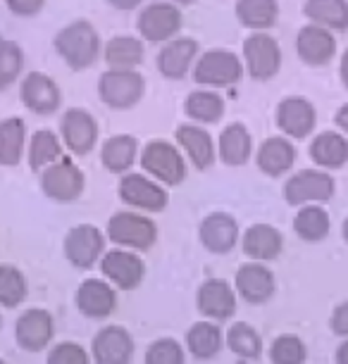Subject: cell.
<instances>
[{"label": "cell", "instance_id": "obj_9", "mask_svg": "<svg viewBox=\"0 0 348 364\" xmlns=\"http://www.w3.org/2000/svg\"><path fill=\"white\" fill-rule=\"evenodd\" d=\"M98 119L86 107H70L60 117V139L74 155H88L98 146Z\"/></svg>", "mask_w": 348, "mask_h": 364}, {"label": "cell", "instance_id": "obj_36", "mask_svg": "<svg viewBox=\"0 0 348 364\" xmlns=\"http://www.w3.org/2000/svg\"><path fill=\"white\" fill-rule=\"evenodd\" d=\"M293 229H296V233L303 240L315 243V240H322L327 233H329V215H327L322 208L310 203V205H305V208H301V212L293 219Z\"/></svg>", "mask_w": 348, "mask_h": 364}, {"label": "cell", "instance_id": "obj_19", "mask_svg": "<svg viewBox=\"0 0 348 364\" xmlns=\"http://www.w3.org/2000/svg\"><path fill=\"white\" fill-rule=\"evenodd\" d=\"M198 236H201L203 248L208 252H215V255H224L236 245L238 240V224L236 219L227 215V212H213L201 222V229H198Z\"/></svg>", "mask_w": 348, "mask_h": 364}, {"label": "cell", "instance_id": "obj_24", "mask_svg": "<svg viewBox=\"0 0 348 364\" xmlns=\"http://www.w3.org/2000/svg\"><path fill=\"white\" fill-rule=\"evenodd\" d=\"M139 139L132 134H115L100 146V162L112 174H127L139 160Z\"/></svg>", "mask_w": 348, "mask_h": 364}, {"label": "cell", "instance_id": "obj_33", "mask_svg": "<svg viewBox=\"0 0 348 364\" xmlns=\"http://www.w3.org/2000/svg\"><path fill=\"white\" fill-rule=\"evenodd\" d=\"M238 24L251 31H268L279 19V0H236Z\"/></svg>", "mask_w": 348, "mask_h": 364}, {"label": "cell", "instance_id": "obj_23", "mask_svg": "<svg viewBox=\"0 0 348 364\" xmlns=\"http://www.w3.org/2000/svg\"><path fill=\"white\" fill-rule=\"evenodd\" d=\"M132 336L122 326H107L93 341V357L98 364H127L132 360Z\"/></svg>", "mask_w": 348, "mask_h": 364}, {"label": "cell", "instance_id": "obj_41", "mask_svg": "<svg viewBox=\"0 0 348 364\" xmlns=\"http://www.w3.org/2000/svg\"><path fill=\"white\" fill-rule=\"evenodd\" d=\"M270 355L275 364H301L305 360V346L296 336H282L272 343Z\"/></svg>", "mask_w": 348, "mask_h": 364}, {"label": "cell", "instance_id": "obj_34", "mask_svg": "<svg viewBox=\"0 0 348 364\" xmlns=\"http://www.w3.org/2000/svg\"><path fill=\"white\" fill-rule=\"evenodd\" d=\"M310 157L325 169H339L348 162V141L337 132L317 134L310 143Z\"/></svg>", "mask_w": 348, "mask_h": 364}, {"label": "cell", "instance_id": "obj_42", "mask_svg": "<svg viewBox=\"0 0 348 364\" xmlns=\"http://www.w3.org/2000/svg\"><path fill=\"white\" fill-rule=\"evenodd\" d=\"M146 364H184V353L174 341H155L146 353Z\"/></svg>", "mask_w": 348, "mask_h": 364}, {"label": "cell", "instance_id": "obj_51", "mask_svg": "<svg viewBox=\"0 0 348 364\" xmlns=\"http://www.w3.org/2000/svg\"><path fill=\"white\" fill-rule=\"evenodd\" d=\"M344 238H346V243H348V217H346V222H344Z\"/></svg>", "mask_w": 348, "mask_h": 364}, {"label": "cell", "instance_id": "obj_47", "mask_svg": "<svg viewBox=\"0 0 348 364\" xmlns=\"http://www.w3.org/2000/svg\"><path fill=\"white\" fill-rule=\"evenodd\" d=\"M337 127L348 136V105L339 107V112H337Z\"/></svg>", "mask_w": 348, "mask_h": 364}, {"label": "cell", "instance_id": "obj_28", "mask_svg": "<svg viewBox=\"0 0 348 364\" xmlns=\"http://www.w3.org/2000/svg\"><path fill=\"white\" fill-rule=\"evenodd\" d=\"M77 305L86 317L100 319V317H107V314L115 310L117 298H115V291L107 281L86 279L77 291Z\"/></svg>", "mask_w": 348, "mask_h": 364}, {"label": "cell", "instance_id": "obj_38", "mask_svg": "<svg viewBox=\"0 0 348 364\" xmlns=\"http://www.w3.org/2000/svg\"><path fill=\"white\" fill-rule=\"evenodd\" d=\"M186 343H189V350L196 357H213L222 346L220 328L215 324H208V321H198V324L191 326Z\"/></svg>", "mask_w": 348, "mask_h": 364}, {"label": "cell", "instance_id": "obj_43", "mask_svg": "<svg viewBox=\"0 0 348 364\" xmlns=\"http://www.w3.org/2000/svg\"><path fill=\"white\" fill-rule=\"evenodd\" d=\"M48 364H88L86 353L74 343H60V346L48 355Z\"/></svg>", "mask_w": 348, "mask_h": 364}, {"label": "cell", "instance_id": "obj_14", "mask_svg": "<svg viewBox=\"0 0 348 364\" xmlns=\"http://www.w3.org/2000/svg\"><path fill=\"white\" fill-rule=\"evenodd\" d=\"M317 124V112L303 95H289L277 105V127L286 139H308Z\"/></svg>", "mask_w": 348, "mask_h": 364}, {"label": "cell", "instance_id": "obj_1", "mask_svg": "<svg viewBox=\"0 0 348 364\" xmlns=\"http://www.w3.org/2000/svg\"><path fill=\"white\" fill-rule=\"evenodd\" d=\"M53 48L60 60L74 72H84L95 65V60L103 53V41L98 29L88 19H74L65 24L53 38Z\"/></svg>", "mask_w": 348, "mask_h": 364}, {"label": "cell", "instance_id": "obj_32", "mask_svg": "<svg viewBox=\"0 0 348 364\" xmlns=\"http://www.w3.org/2000/svg\"><path fill=\"white\" fill-rule=\"evenodd\" d=\"M26 124L22 117H8L0 122V167H17L26 153Z\"/></svg>", "mask_w": 348, "mask_h": 364}, {"label": "cell", "instance_id": "obj_8", "mask_svg": "<svg viewBox=\"0 0 348 364\" xmlns=\"http://www.w3.org/2000/svg\"><path fill=\"white\" fill-rule=\"evenodd\" d=\"M107 238L129 250H151L158 240V226L151 217L136 212H117L107 222Z\"/></svg>", "mask_w": 348, "mask_h": 364}, {"label": "cell", "instance_id": "obj_31", "mask_svg": "<svg viewBox=\"0 0 348 364\" xmlns=\"http://www.w3.org/2000/svg\"><path fill=\"white\" fill-rule=\"evenodd\" d=\"M284 248V238L275 226L270 224H253L243 236V252L255 262H268L275 259Z\"/></svg>", "mask_w": 348, "mask_h": 364}, {"label": "cell", "instance_id": "obj_30", "mask_svg": "<svg viewBox=\"0 0 348 364\" xmlns=\"http://www.w3.org/2000/svg\"><path fill=\"white\" fill-rule=\"evenodd\" d=\"M63 148L65 143L60 139V134L51 132V129H38L31 134L29 143H26V160H29L31 171H43L51 167L53 162L63 160Z\"/></svg>", "mask_w": 348, "mask_h": 364}, {"label": "cell", "instance_id": "obj_25", "mask_svg": "<svg viewBox=\"0 0 348 364\" xmlns=\"http://www.w3.org/2000/svg\"><path fill=\"white\" fill-rule=\"evenodd\" d=\"M146 58V41L141 36H112L103 43V60L107 70H139Z\"/></svg>", "mask_w": 348, "mask_h": 364}, {"label": "cell", "instance_id": "obj_35", "mask_svg": "<svg viewBox=\"0 0 348 364\" xmlns=\"http://www.w3.org/2000/svg\"><path fill=\"white\" fill-rule=\"evenodd\" d=\"M303 15L325 29H348V0H305Z\"/></svg>", "mask_w": 348, "mask_h": 364}, {"label": "cell", "instance_id": "obj_13", "mask_svg": "<svg viewBox=\"0 0 348 364\" xmlns=\"http://www.w3.org/2000/svg\"><path fill=\"white\" fill-rule=\"evenodd\" d=\"M174 141H176V146L181 148L184 157H186L198 171H206L215 164L217 141L210 136V132L203 124H194V122L179 124L174 132Z\"/></svg>", "mask_w": 348, "mask_h": 364}, {"label": "cell", "instance_id": "obj_21", "mask_svg": "<svg viewBox=\"0 0 348 364\" xmlns=\"http://www.w3.org/2000/svg\"><path fill=\"white\" fill-rule=\"evenodd\" d=\"M253 155V136L241 122L227 124L217 139V157L229 167H241Z\"/></svg>", "mask_w": 348, "mask_h": 364}, {"label": "cell", "instance_id": "obj_11", "mask_svg": "<svg viewBox=\"0 0 348 364\" xmlns=\"http://www.w3.org/2000/svg\"><path fill=\"white\" fill-rule=\"evenodd\" d=\"M117 193L122 198V203L143 212H162L169 200L167 191L160 181H155L153 176L148 178L146 174H134V171L122 174Z\"/></svg>", "mask_w": 348, "mask_h": 364}, {"label": "cell", "instance_id": "obj_15", "mask_svg": "<svg viewBox=\"0 0 348 364\" xmlns=\"http://www.w3.org/2000/svg\"><path fill=\"white\" fill-rule=\"evenodd\" d=\"M332 196H334V178L317 169L298 171L284 186V198L289 205L327 203Z\"/></svg>", "mask_w": 348, "mask_h": 364}, {"label": "cell", "instance_id": "obj_12", "mask_svg": "<svg viewBox=\"0 0 348 364\" xmlns=\"http://www.w3.org/2000/svg\"><path fill=\"white\" fill-rule=\"evenodd\" d=\"M198 41L189 36H176L167 43H162L158 58H155V67H158L160 77L169 81H181L194 72V65L198 60Z\"/></svg>", "mask_w": 348, "mask_h": 364}, {"label": "cell", "instance_id": "obj_40", "mask_svg": "<svg viewBox=\"0 0 348 364\" xmlns=\"http://www.w3.org/2000/svg\"><path fill=\"white\" fill-rule=\"evenodd\" d=\"M229 348L241 357H258L260 355V336L248 324H234L229 331Z\"/></svg>", "mask_w": 348, "mask_h": 364}, {"label": "cell", "instance_id": "obj_10", "mask_svg": "<svg viewBox=\"0 0 348 364\" xmlns=\"http://www.w3.org/2000/svg\"><path fill=\"white\" fill-rule=\"evenodd\" d=\"M19 100L31 114L51 117L63 105V91L46 72H29L19 81Z\"/></svg>", "mask_w": 348, "mask_h": 364}, {"label": "cell", "instance_id": "obj_37", "mask_svg": "<svg viewBox=\"0 0 348 364\" xmlns=\"http://www.w3.org/2000/svg\"><path fill=\"white\" fill-rule=\"evenodd\" d=\"M24 72V50L15 41H0V93L15 86Z\"/></svg>", "mask_w": 348, "mask_h": 364}, {"label": "cell", "instance_id": "obj_6", "mask_svg": "<svg viewBox=\"0 0 348 364\" xmlns=\"http://www.w3.org/2000/svg\"><path fill=\"white\" fill-rule=\"evenodd\" d=\"M243 67L251 79L270 81L282 70V48L268 31H253L243 41Z\"/></svg>", "mask_w": 348, "mask_h": 364}, {"label": "cell", "instance_id": "obj_50", "mask_svg": "<svg viewBox=\"0 0 348 364\" xmlns=\"http://www.w3.org/2000/svg\"><path fill=\"white\" fill-rule=\"evenodd\" d=\"M169 3L179 5V8H189V5H194V3H196V0H169Z\"/></svg>", "mask_w": 348, "mask_h": 364}, {"label": "cell", "instance_id": "obj_26", "mask_svg": "<svg viewBox=\"0 0 348 364\" xmlns=\"http://www.w3.org/2000/svg\"><path fill=\"white\" fill-rule=\"evenodd\" d=\"M236 291L241 293L243 300L260 305V302L270 300L275 293V277L265 264L260 262H251L243 264L236 272Z\"/></svg>", "mask_w": 348, "mask_h": 364}, {"label": "cell", "instance_id": "obj_44", "mask_svg": "<svg viewBox=\"0 0 348 364\" xmlns=\"http://www.w3.org/2000/svg\"><path fill=\"white\" fill-rule=\"evenodd\" d=\"M5 5H8V10L12 15L17 17H36L41 10L46 8V0H5Z\"/></svg>", "mask_w": 348, "mask_h": 364}, {"label": "cell", "instance_id": "obj_3", "mask_svg": "<svg viewBox=\"0 0 348 364\" xmlns=\"http://www.w3.org/2000/svg\"><path fill=\"white\" fill-rule=\"evenodd\" d=\"M139 162L146 174H151L162 186H179L186 178V157L176 143L153 139L141 148Z\"/></svg>", "mask_w": 348, "mask_h": 364}, {"label": "cell", "instance_id": "obj_5", "mask_svg": "<svg viewBox=\"0 0 348 364\" xmlns=\"http://www.w3.org/2000/svg\"><path fill=\"white\" fill-rule=\"evenodd\" d=\"M184 26V12L179 5L169 3V0H158V3H148L141 8L139 17H136V29L139 36L146 43L162 46L167 41L179 36Z\"/></svg>", "mask_w": 348, "mask_h": 364}, {"label": "cell", "instance_id": "obj_18", "mask_svg": "<svg viewBox=\"0 0 348 364\" xmlns=\"http://www.w3.org/2000/svg\"><path fill=\"white\" fill-rule=\"evenodd\" d=\"M296 53L305 65L322 67L337 55V38L320 24H308L296 36Z\"/></svg>", "mask_w": 348, "mask_h": 364}, {"label": "cell", "instance_id": "obj_49", "mask_svg": "<svg viewBox=\"0 0 348 364\" xmlns=\"http://www.w3.org/2000/svg\"><path fill=\"white\" fill-rule=\"evenodd\" d=\"M337 364H348V343H344V346L339 348V353H337Z\"/></svg>", "mask_w": 348, "mask_h": 364}, {"label": "cell", "instance_id": "obj_46", "mask_svg": "<svg viewBox=\"0 0 348 364\" xmlns=\"http://www.w3.org/2000/svg\"><path fill=\"white\" fill-rule=\"evenodd\" d=\"M110 8L120 10V12H127V10H136L143 5V0H105Z\"/></svg>", "mask_w": 348, "mask_h": 364}, {"label": "cell", "instance_id": "obj_39", "mask_svg": "<svg viewBox=\"0 0 348 364\" xmlns=\"http://www.w3.org/2000/svg\"><path fill=\"white\" fill-rule=\"evenodd\" d=\"M26 298V279L17 267L0 264V305L17 307Z\"/></svg>", "mask_w": 348, "mask_h": 364}, {"label": "cell", "instance_id": "obj_52", "mask_svg": "<svg viewBox=\"0 0 348 364\" xmlns=\"http://www.w3.org/2000/svg\"><path fill=\"white\" fill-rule=\"evenodd\" d=\"M0 364H5V362H3V360H0Z\"/></svg>", "mask_w": 348, "mask_h": 364}, {"label": "cell", "instance_id": "obj_29", "mask_svg": "<svg viewBox=\"0 0 348 364\" xmlns=\"http://www.w3.org/2000/svg\"><path fill=\"white\" fill-rule=\"evenodd\" d=\"M17 343L24 350H41L53 338V317L46 310H29L17 319Z\"/></svg>", "mask_w": 348, "mask_h": 364}, {"label": "cell", "instance_id": "obj_45", "mask_svg": "<svg viewBox=\"0 0 348 364\" xmlns=\"http://www.w3.org/2000/svg\"><path fill=\"white\" fill-rule=\"evenodd\" d=\"M332 328L339 336H348V302L337 307V312H334V317H332Z\"/></svg>", "mask_w": 348, "mask_h": 364}, {"label": "cell", "instance_id": "obj_48", "mask_svg": "<svg viewBox=\"0 0 348 364\" xmlns=\"http://www.w3.org/2000/svg\"><path fill=\"white\" fill-rule=\"evenodd\" d=\"M341 81H344V86L348 88V50L344 53V58H341Z\"/></svg>", "mask_w": 348, "mask_h": 364}, {"label": "cell", "instance_id": "obj_2", "mask_svg": "<svg viewBox=\"0 0 348 364\" xmlns=\"http://www.w3.org/2000/svg\"><path fill=\"white\" fill-rule=\"evenodd\" d=\"M243 60L236 53L224 50V48H213V50L198 55L191 77L201 88L224 91V88L236 86L243 79Z\"/></svg>", "mask_w": 348, "mask_h": 364}, {"label": "cell", "instance_id": "obj_4", "mask_svg": "<svg viewBox=\"0 0 348 364\" xmlns=\"http://www.w3.org/2000/svg\"><path fill=\"white\" fill-rule=\"evenodd\" d=\"M146 95V79L139 70H105L98 79V98L117 112L134 109Z\"/></svg>", "mask_w": 348, "mask_h": 364}, {"label": "cell", "instance_id": "obj_22", "mask_svg": "<svg viewBox=\"0 0 348 364\" xmlns=\"http://www.w3.org/2000/svg\"><path fill=\"white\" fill-rule=\"evenodd\" d=\"M255 162L263 174L282 176L296 162V148L286 136H272V139L260 143V148L255 153Z\"/></svg>", "mask_w": 348, "mask_h": 364}, {"label": "cell", "instance_id": "obj_27", "mask_svg": "<svg viewBox=\"0 0 348 364\" xmlns=\"http://www.w3.org/2000/svg\"><path fill=\"white\" fill-rule=\"evenodd\" d=\"M198 310L213 319H227L236 310L234 291L227 281L210 279L198 288Z\"/></svg>", "mask_w": 348, "mask_h": 364}, {"label": "cell", "instance_id": "obj_16", "mask_svg": "<svg viewBox=\"0 0 348 364\" xmlns=\"http://www.w3.org/2000/svg\"><path fill=\"white\" fill-rule=\"evenodd\" d=\"M105 236L93 224H79L67 233L65 238V255L77 269H91L103 257Z\"/></svg>", "mask_w": 348, "mask_h": 364}, {"label": "cell", "instance_id": "obj_17", "mask_svg": "<svg viewBox=\"0 0 348 364\" xmlns=\"http://www.w3.org/2000/svg\"><path fill=\"white\" fill-rule=\"evenodd\" d=\"M100 269H103L105 279L112 281L117 288L132 291V288H136L143 281L146 264L132 250H110L100 259Z\"/></svg>", "mask_w": 348, "mask_h": 364}, {"label": "cell", "instance_id": "obj_20", "mask_svg": "<svg viewBox=\"0 0 348 364\" xmlns=\"http://www.w3.org/2000/svg\"><path fill=\"white\" fill-rule=\"evenodd\" d=\"M224 112H227V102H224V98L215 88L198 86L196 91H191L184 98V114L194 124H203V127L217 124V122H222Z\"/></svg>", "mask_w": 348, "mask_h": 364}, {"label": "cell", "instance_id": "obj_7", "mask_svg": "<svg viewBox=\"0 0 348 364\" xmlns=\"http://www.w3.org/2000/svg\"><path fill=\"white\" fill-rule=\"evenodd\" d=\"M84 171L70 157H63L41 171V191L56 203H74L84 193Z\"/></svg>", "mask_w": 348, "mask_h": 364}]
</instances>
